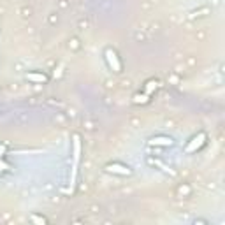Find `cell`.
Returning a JSON list of instances; mask_svg holds the SVG:
<instances>
[{"mask_svg":"<svg viewBox=\"0 0 225 225\" xmlns=\"http://www.w3.org/2000/svg\"><path fill=\"white\" fill-rule=\"evenodd\" d=\"M107 171H115V172H120V174H130L128 167H125V165H120V163H113V165H107Z\"/></svg>","mask_w":225,"mask_h":225,"instance_id":"cell-1","label":"cell"},{"mask_svg":"<svg viewBox=\"0 0 225 225\" xmlns=\"http://www.w3.org/2000/svg\"><path fill=\"white\" fill-rule=\"evenodd\" d=\"M171 139H167V137H157V139H151V144H171Z\"/></svg>","mask_w":225,"mask_h":225,"instance_id":"cell-2","label":"cell"},{"mask_svg":"<svg viewBox=\"0 0 225 225\" xmlns=\"http://www.w3.org/2000/svg\"><path fill=\"white\" fill-rule=\"evenodd\" d=\"M27 78H28V79H39V81H46V76H32V74H28Z\"/></svg>","mask_w":225,"mask_h":225,"instance_id":"cell-3","label":"cell"}]
</instances>
